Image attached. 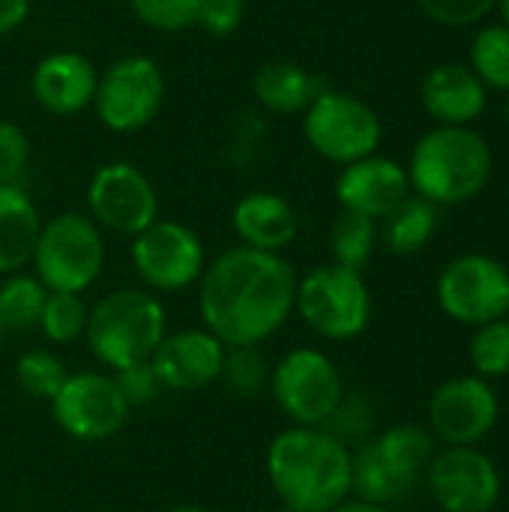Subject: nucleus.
<instances>
[{
    "label": "nucleus",
    "instance_id": "obj_26",
    "mask_svg": "<svg viewBox=\"0 0 509 512\" xmlns=\"http://www.w3.org/2000/svg\"><path fill=\"white\" fill-rule=\"evenodd\" d=\"M378 243V222L354 213V210H339L333 225H330V252L333 264L348 267V270H363L375 252Z\"/></svg>",
    "mask_w": 509,
    "mask_h": 512
},
{
    "label": "nucleus",
    "instance_id": "obj_30",
    "mask_svg": "<svg viewBox=\"0 0 509 512\" xmlns=\"http://www.w3.org/2000/svg\"><path fill=\"white\" fill-rule=\"evenodd\" d=\"M87 312L90 309L84 306L81 294L48 291L36 330L51 345H69V342H75V339L84 336V330H87Z\"/></svg>",
    "mask_w": 509,
    "mask_h": 512
},
{
    "label": "nucleus",
    "instance_id": "obj_20",
    "mask_svg": "<svg viewBox=\"0 0 509 512\" xmlns=\"http://www.w3.org/2000/svg\"><path fill=\"white\" fill-rule=\"evenodd\" d=\"M231 228L240 237V246L282 255V249H288L297 240L300 219L288 198H282L279 192L258 189L234 204Z\"/></svg>",
    "mask_w": 509,
    "mask_h": 512
},
{
    "label": "nucleus",
    "instance_id": "obj_37",
    "mask_svg": "<svg viewBox=\"0 0 509 512\" xmlns=\"http://www.w3.org/2000/svg\"><path fill=\"white\" fill-rule=\"evenodd\" d=\"M111 378H114V384L123 393V399H126L129 408L153 405L159 399V393H165L162 384H159V378H156V369L150 366V360L147 363L126 366V369H117Z\"/></svg>",
    "mask_w": 509,
    "mask_h": 512
},
{
    "label": "nucleus",
    "instance_id": "obj_23",
    "mask_svg": "<svg viewBox=\"0 0 509 512\" xmlns=\"http://www.w3.org/2000/svg\"><path fill=\"white\" fill-rule=\"evenodd\" d=\"M381 237H384V246L399 255V258H408V255H417L423 252L435 231H438V222H441V213H438V204L420 198V195H408L393 213H387L381 219Z\"/></svg>",
    "mask_w": 509,
    "mask_h": 512
},
{
    "label": "nucleus",
    "instance_id": "obj_42",
    "mask_svg": "<svg viewBox=\"0 0 509 512\" xmlns=\"http://www.w3.org/2000/svg\"><path fill=\"white\" fill-rule=\"evenodd\" d=\"M498 9H501V18H504V24L509 27V0H498Z\"/></svg>",
    "mask_w": 509,
    "mask_h": 512
},
{
    "label": "nucleus",
    "instance_id": "obj_28",
    "mask_svg": "<svg viewBox=\"0 0 509 512\" xmlns=\"http://www.w3.org/2000/svg\"><path fill=\"white\" fill-rule=\"evenodd\" d=\"M270 372L273 366L258 345H237V348H225L219 381L237 399H258L270 387Z\"/></svg>",
    "mask_w": 509,
    "mask_h": 512
},
{
    "label": "nucleus",
    "instance_id": "obj_39",
    "mask_svg": "<svg viewBox=\"0 0 509 512\" xmlns=\"http://www.w3.org/2000/svg\"><path fill=\"white\" fill-rule=\"evenodd\" d=\"M30 15V0H0V36L18 30Z\"/></svg>",
    "mask_w": 509,
    "mask_h": 512
},
{
    "label": "nucleus",
    "instance_id": "obj_19",
    "mask_svg": "<svg viewBox=\"0 0 509 512\" xmlns=\"http://www.w3.org/2000/svg\"><path fill=\"white\" fill-rule=\"evenodd\" d=\"M420 102L441 126H471L489 105V87L465 63H441L420 84Z\"/></svg>",
    "mask_w": 509,
    "mask_h": 512
},
{
    "label": "nucleus",
    "instance_id": "obj_17",
    "mask_svg": "<svg viewBox=\"0 0 509 512\" xmlns=\"http://www.w3.org/2000/svg\"><path fill=\"white\" fill-rule=\"evenodd\" d=\"M411 195V180L405 165L387 156H366L342 168L336 180V198L342 210L363 213L369 219H384Z\"/></svg>",
    "mask_w": 509,
    "mask_h": 512
},
{
    "label": "nucleus",
    "instance_id": "obj_8",
    "mask_svg": "<svg viewBox=\"0 0 509 512\" xmlns=\"http://www.w3.org/2000/svg\"><path fill=\"white\" fill-rule=\"evenodd\" d=\"M267 390L294 426L321 429L342 402L345 381L324 351L294 348L273 366Z\"/></svg>",
    "mask_w": 509,
    "mask_h": 512
},
{
    "label": "nucleus",
    "instance_id": "obj_32",
    "mask_svg": "<svg viewBox=\"0 0 509 512\" xmlns=\"http://www.w3.org/2000/svg\"><path fill=\"white\" fill-rule=\"evenodd\" d=\"M474 339L468 345L471 366L477 369V378H504L509 375V321L498 318L489 324L474 327Z\"/></svg>",
    "mask_w": 509,
    "mask_h": 512
},
{
    "label": "nucleus",
    "instance_id": "obj_3",
    "mask_svg": "<svg viewBox=\"0 0 509 512\" xmlns=\"http://www.w3.org/2000/svg\"><path fill=\"white\" fill-rule=\"evenodd\" d=\"M492 168L495 156L480 132L471 126H438L414 144L405 171L420 198L453 207L480 195L492 180Z\"/></svg>",
    "mask_w": 509,
    "mask_h": 512
},
{
    "label": "nucleus",
    "instance_id": "obj_11",
    "mask_svg": "<svg viewBox=\"0 0 509 512\" xmlns=\"http://www.w3.org/2000/svg\"><path fill=\"white\" fill-rule=\"evenodd\" d=\"M132 267L150 291L171 294L198 285L207 252L189 225L156 219L147 231L132 237Z\"/></svg>",
    "mask_w": 509,
    "mask_h": 512
},
{
    "label": "nucleus",
    "instance_id": "obj_4",
    "mask_svg": "<svg viewBox=\"0 0 509 512\" xmlns=\"http://www.w3.org/2000/svg\"><path fill=\"white\" fill-rule=\"evenodd\" d=\"M168 336L165 306L144 288H120L93 303L84 339L111 372L147 363Z\"/></svg>",
    "mask_w": 509,
    "mask_h": 512
},
{
    "label": "nucleus",
    "instance_id": "obj_44",
    "mask_svg": "<svg viewBox=\"0 0 509 512\" xmlns=\"http://www.w3.org/2000/svg\"><path fill=\"white\" fill-rule=\"evenodd\" d=\"M507 120H509V93H507Z\"/></svg>",
    "mask_w": 509,
    "mask_h": 512
},
{
    "label": "nucleus",
    "instance_id": "obj_14",
    "mask_svg": "<svg viewBox=\"0 0 509 512\" xmlns=\"http://www.w3.org/2000/svg\"><path fill=\"white\" fill-rule=\"evenodd\" d=\"M426 483L444 512H492L501 501V474L477 447H444L426 468Z\"/></svg>",
    "mask_w": 509,
    "mask_h": 512
},
{
    "label": "nucleus",
    "instance_id": "obj_35",
    "mask_svg": "<svg viewBox=\"0 0 509 512\" xmlns=\"http://www.w3.org/2000/svg\"><path fill=\"white\" fill-rule=\"evenodd\" d=\"M420 9L444 27H471L486 21L495 9L498 0H417Z\"/></svg>",
    "mask_w": 509,
    "mask_h": 512
},
{
    "label": "nucleus",
    "instance_id": "obj_31",
    "mask_svg": "<svg viewBox=\"0 0 509 512\" xmlns=\"http://www.w3.org/2000/svg\"><path fill=\"white\" fill-rule=\"evenodd\" d=\"M66 378H69L66 363L57 354L45 351V348H36V351L21 354L18 363H15V381H18V387L27 396L42 399V402H51L60 393V387L66 384Z\"/></svg>",
    "mask_w": 509,
    "mask_h": 512
},
{
    "label": "nucleus",
    "instance_id": "obj_25",
    "mask_svg": "<svg viewBox=\"0 0 509 512\" xmlns=\"http://www.w3.org/2000/svg\"><path fill=\"white\" fill-rule=\"evenodd\" d=\"M417 483L405 480L402 474H396L372 447V441H366L357 453H354V474H351V492L360 495V501L387 507L393 501H402L414 492Z\"/></svg>",
    "mask_w": 509,
    "mask_h": 512
},
{
    "label": "nucleus",
    "instance_id": "obj_12",
    "mask_svg": "<svg viewBox=\"0 0 509 512\" xmlns=\"http://www.w3.org/2000/svg\"><path fill=\"white\" fill-rule=\"evenodd\" d=\"M87 210L102 231L132 240L159 219V195L138 165L108 162L90 177Z\"/></svg>",
    "mask_w": 509,
    "mask_h": 512
},
{
    "label": "nucleus",
    "instance_id": "obj_21",
    "mask_svg": "<svg viewBox=\"0 0 509 512\" xmlns=\"http://www.w3.org/2000/svg\"><path fill=\"white\" fill-rule=\"evenodd\" d=\"M39 231L42 219L27 189L0 186V273H21L33 261Z\"/></svg>",
    "mask_w": 509,
    "mask_h": 512
},
{
    "label": "nucleus",
    "instance_id": "obj_9",
    "mask_svg": "<svg viewBox=\"0 0 509 512\" xmlns=\"http://www.w3.org/2000/svg\"><path fill=\"white\" fill-rule=\"evenodd\" d=\"M165 105V75L156 60L126 54L102 69L93 108L105 129L132 135L150 126Z\"/></svg>",
    "mask_w": 509,
    "mask_h": 512
},
{
    "label": "nucleus",
    "instance_id": "obj_43",
    "mask_svg": "<svg viewBox=\"0 0 509 512\" xmlns=\"http://www.w3.org/2000/svg\"><path fill=\"white\" fill-rule=\"evenodd\" d=\"M279 512H297V510H288V507H282V510H279Z\"/></svg>",
    "mask_w": 509,
    "mask_h": 512
},
{
    "label": "nucleus",
    "instance_id": "obj_6",
    "mask_svg": "<svg viewBox=\"0 0 509 512\" xmlns=\"http://www.w3.org/2000/svg\"><path fill=\"white\" fill-rule=\"evenodd\" d=\"M294 312L321 339L348 342L357 339L372 318V294L357 270L339 264H321L297 282Z\"/></svg>",
    "mask_w": 509,
    "mask_h": 512
},
{
    "label": "nucleus",
    "instance_id": "obj_36",
    "mask_svg": "<svg viewBox=\"0 0 509 512\" xmlns=\"http://www.w3.org/2000/svg\"><path fill=\"white\" fill-rule=\"evenodd\" d=\"M30 162V138L12 123L0 120V186H18Z\"/></svg>",
    "mask_w": 509,
    "mask_h": 512
},
{
    "label": "nucleus",
    "instance_id": "obj_2",
    "mask_svg": "<svg viewBox=\"0 0 509 512\" xmlns=\"http://www.w3.org/2000/svg\"><path fill=\"white\" fill-rule=\"evenodd\" d=\"M354 453L324 429L291 426L267 447V480L282 507L330 512L348 501Z\"/></svg>",
    "mask_w": 509,
    "mask_h": 512
},
{
    "label": "nucleus",
    "instance_id": "obj_7",
    "mask_svg": "<svg viewBox=\"0 0 509 512\" xmlns=\"http://www.w3.org/2000/svg\"><path fill=\"white\" fill-rule=\"evenodd\" d=\"M381 132L384 129L375 108L351 93L321 90L315 102L303 111V135L309 147L321 159L342 168L375 156Z\"/></svg>",
    "mask_w": 509,
    "mask_h": 512
},
{
    "label": "nucleus",
    "instance_id": "obj_13",
    "mask_svg": "<svg viewBox=\"0 0 509 512\" xmlns=\"http://www.w3.org/2000/svg\"><path fill=\"white\" fill-rule=\"evenodd\" d=\"M129 405L117 390L111 375L102 372H75L66 378L60 393L51 399L54 423L75 441H108L126 420Z\"/></svg>",
    "mask_w": 509,
    "mask_h": 512
},
{
    "label": "nucleus",
    "instance_id": "obj_34",
    "mask_svg": "<svg viewBox=\"0 0 509 512\" xmlns=\"http://www.w3.org/2000/svg\"><path fill=\"white\" fill-rule=\"evenodd\" d=\"M132 12L153 30L180 33L195 24L198 0H129Z\"/></svg>",
    "mask_w": 509,
    "mask_h": 512
},
{
    "label": "nucleus",
    "instance_id": "obj_5",
    "mask_svg": "<svg viewBox=\"0 0 509 512\" xmlns=\"http://www.w3.org/2000/svg\"><path fill=\"white\" fill-rule=\"evenodd\" d=\"M30 264L48 291L84 294L105 267L102 228L84 213H60L42 222Z\"/></svg>",
    "mask_w": 509,
    "mask_h": 512
},
{
    "label": "nucleus",
    "instance_id": "obj_18",
    "mask_svg": "<svg viewBox=\"0 0 509 512\" xmlns=\"http://www.w3.org/2000/svg\"><path fill=\"white\" fill-rule=\"evenodd\" d=\"M99 84V69L81 51H51L45 54L30 75L33 99L48 114H78L93 105Z\"/></svg>",
    "mask_w": 509,
    "mask_h": 512
},
{
    "label": "nucleus",
    "instance_id": "obj_41",
    "mask_svg": "<svg viewBox=\"0 0 509 512\" xmlns=\"http://www.w3.org/2000/svg\"><path fill=\"white\" fill-rule=\"evenodd\" d=\"M168 512H207V510H201V507H195V504H180V507H171Z\"/></svg>",
    "mask_w": 509,
    "mask_h": 512
},
{
    "label": "nucleus",
    "instance_id": "obj_29",
    "mask_svg": "<svg viewBox=\"0 0 509 512\" xmlns=\"http://www.w3.org/2000/svg\"><path fill=\"white\" fill-rule=\"evenodd\" d=\"M468 66L486 87L509 93V27L504 21L477 30Z\"/></svg>",
    "mask_w": 509,
    "mask_h": 512
},
{
    "label": "nucleus",
    "instance_id": "obj_10",
    "mask_svg": "<svg viewBox=\"0 0 509 512\" xmlns=\"http://www.w3.org/2000/svg\"><path fill=\"white\" fill-rule=\"evenodd\" d=\"M435 297L444 315L465 327L507 318L509 270L492 255H462L441 270Z\"/></svg>",
    "mask_w": 509,
    "mask_h": 512
},
{
    "label": "nucleus",
    "instance_id": "obj_16",
    "mask_svg": "<svg viewBox=\"0 0 509 512\" xmlns=\"http://www.w3.org/2000/svg\"><path fill=\"white\" fill-rule=\"evenodd\" d=\"M225 360V345L210 330H177L162 339L150 366L162 390L168 393H192L219 381Z\"/></svg>",
    "mask_w": 509,
    "mask_h": 512
},
{
    "label": "nucleus",
    "instance_id": "obj_33",
    "mask_svg": "<svg viewBox=\"0 0 509 512\" xmlns=\"http://www.w3.org/2000/svg\"><path fill=\"white\" fill-rule=\"evenodd\" d=\"M321 429L330 432L336 441H342L348 450L351 447H363L366 441H372L375 408L366 399H360V396H342V402L336 405V411L330 414V420Z\"/></svg>",
    "mask_w": 509,
    "mask_h": 512
},
{
    "label": "nucleus",
    "instance_id": "obj_1",
    "mask_svg": "<svg viewBox=\"0 0 509 512\" xmlns=\"http://www.w3.org/2000/svg\"><path fill=\"white\" fill-rule=\"evenodd\" d=\"M297 270L279 252L234 246L210 261L198 279L204 330L225 348L261 345L294 315Z\"/></svg>",
    "mask_w": 509,
    "mask_h": 512
},
{
    "label": "nucleus",
    "instance_id": "obj_24",
    "mask_svg": "<svg viewBox=\"0 0 509 512\" xmlns=\"http://www.w3.org/2000/svg\"><path fill=\"white\" fill-rule=\"evenodd\" d=\"M372 447L396 474H402L411 483H417L426 474L432 456L438 453L435 435L417 423H399V426L387 429L384 435L372 438Z\"/></svg>",
    "mask_w": 509,
    "mask_h": 512
},
{
    "label": "nucleus",
    "instance_id": "obj_46",
    "mask_svg": "<svg viewBox=\"0 0 509 512\" xmlns=\"http://www.w3.org/2000/svg\"><path fill=\"white\" fill-rule=\"evenodd\" d=\"M507 204H509V192H507Z\"/></svg>",
    "mask_w": 509,
    "mask_h": 512
},
{
    "label": "nucleus",
    "instance_id": "obj_45",
    "mask_svg": "<svg viewBox=\"0 0 509 512\" xmlns=\"http://www.w3.org/2000/svg\"><path fill=\"white\" fill-rule=\"evenodd\" d=\"M0 345H3V327H0Z\"/></svg>",
    "mask_w": 509,
    "mask_h": 512
},
{
    "label": "nucleus",
    "instance_id": "obj_22",
    "mask_svg": "<svg viewBox=\"0 0 509 512\" xmlns=\"http://www.w3.org/2000/svg\"><path fill=\"white\" fill-rule=\"evenodd\" d=\"M252 93L258 105L273 114H303L321 93V84L300 63L270 60L255 72Z\"/></svg>",
    "mask_w": 509,
    "mask_h": 512
},
{
    "label": "nucleus",
    "instance_id": "obj_27",
    "mask_svg": "<svg viewBox=\"0 0 509 512\" xmlns=\"http://www.w3.org/2000/svg\"><path fill=\"white\" fill-rule=\"evenodd\" d=\"M48 288L27 273H12L0 285V327L24 333L39 324L42 306H45Z\"/></svg>",
    "mask_w": 509,
    "mask_h": 512
},
{
    "label": "nucleus",
    "instance_id": "obj_15",
    "mask_svg": "<svg viewBox=\"0 0 509 512\" xmlns=\"http://www.w3.org/2000/svg\"><path fill=\"white\" fill-rule=\"evenodd\" d=\"M501 405L486 378L459 375L444 381L429 399V432L447 447H477L495 423Z\"/></svg>",
    "mask_w": 509,
    "mask_h": 512
},
{
    "label": "nucleus",
    "instance_id": "obj_40",
    "mask_svg": "<svg viewBox=\"0 0 509 512\" xmlns=\"http://www.w3.org/2000/svg\"><path fill=\"white\" fill-rule=\"evenodd\" d=\"M330 512H387V507H378V504H369V501H342L339 507H333Z\"/></svg>",
    "mask_w": 509,
    "mask_h": 512
},
{
    "label": "nucleus",
    "instance_id": "obj_38",
    "mask_svg": "<svg viewBox=\"0 0 509 512\" xmlns=\"http://www.w3.org/2000/svg\"><path fill=\"white\" fill-rule=\"evenodd\" d=\"M246 18V0H198L195 24L210 36H231Z\"/></svg>",
    "mask_w": 509,
    "mask_h": 512
}]
</instances>
